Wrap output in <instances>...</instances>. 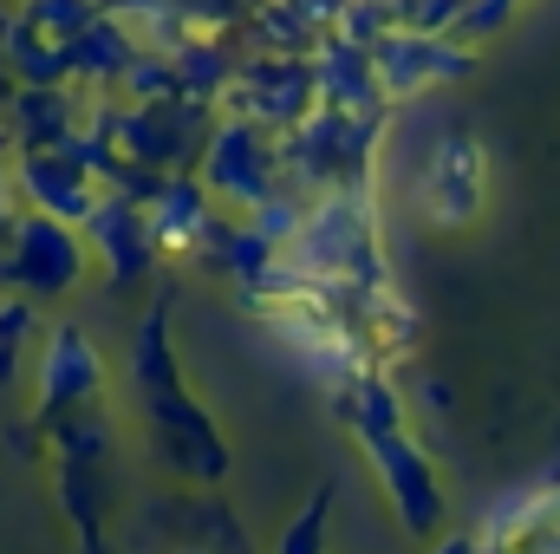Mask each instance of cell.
Here are the masks:
<instances>
[{"label":"cell","instance_id":"obj_1","mask_svg":"<svg viewBox=\"0 0 560 554\" xmlns=\"http://www.w3.org/2000/svg\"><path fill=\"white\" fill-rule=\"evenodd\" d=\"M131 379H138L143 417H150V443L163 450L170 470L183 476H222V437L209 412L183 392V372L170 359V339H163V313H150L138 326V353H131Z\"/></svg>","mask_w":560,"mask_h":554},{"label":"cell","instance_id":"obj_4","mask_svg":"<svg viewBox=\"0 0 560 554\" xmlns=\"http://www.w3.org/2000/svg\"><path fill=\"white\" fill-rule=\"evenodd\" d=\"M98 392H105V359H98L92 333L72 326V320L46 326L39 359H33V399H39V417L59 424V417H72V412H92Z\"/></svg>","mask_w":560,"mask_h":554},{"label":"cell","instance_id":"obj_5","mask_svg":"<svg viewBox=\"0 0 560 554\" xmlns=\"http://www.w3.org/2000/svg\"><path fill=\"white\" fill-rule=\"evenodd\" d=\"M13 189L26 196V209L59 216V222H72V229H79V222L92 216V203L105 196L98 176H92V163H85L72 143H26L20 163H13Z\"/></svg>","mask_w":560,"mask_h":554},{"label":"cell","instance_id":"obj_10","mask_svg":"<svg viewBox=\"0 0 560 554\" xmlns=\"http://www.w3.org/2000/svg\"><path fill=\"white\" fill-rule=\"evenodd\" d=\"M436 554H495V549H489V542H476V535H443Z\"/></svg>","mask_w":560,"mask_h":554},{"label":"cell","instance_id":"obj_3","mask_svg":"<svg viewBox=\"0 0 560 554\" xmlns=\"http://www.w3.org/2000/svg\"><path fill=\"white\" fill-rule=\"evenodd\" d=\"M359 443H365V457H372V476H378V489L392 496V509H398V522L405 529H443V476H436V463L418 450V437H411V424L405 417H392V424H372V430H359Z\"/></svg>","mask_w":560,"mask_h":554},{"label":"cell","instance_id":"obj_6","mask_svg":"<svg viewBox=\"0 0 560 554\" xmlns=\"http://www.w3.org/2000/svg\"><path fill=\"white\" fill-rule=\"evenodd\" d=\"M423 216L436 222V229H463L476 209H482V189H489V176H482V150L469 138H450L430 150V163H423Z\"/></svg>","mask_w":560,"mask_h":554},{"label":"cell","instance_id":"obj_11","mask_svg":"<svg viewBox=\"0 0 560 554\" xmlns=\"http://www.w3.org/2000/svg\"><path fill=\"white\" fill-rule=\"evenodd\" d=\"M79 554H105V549H98V542H85V549H79Z\"/></svg>","mask_w":560,"mask_h":554},{"label":"cell","instance_id":"obj_7","mask_svg":"<svg viewBox=\"0 0 560 554\" xmlns=\"http://www.w3.org/2000/svg\"><path fill=\"white\" fill-rule=\"evenodd\" d=\"M79 235H85L92 262L105 268V280L143 275V268H150V255H156L143 209H138V203H125V196H98V203H92V216L79 222Z\"/></svg>","mask_w":560,"mask_h":554},{"label":"cell","instance_id":"obj_8","mask_svg":"<svg viewBox=\"0 0 560 554\" xmlns=\"http://www.w3.org/2000/svg\"><path fill=\"white\" fill-rule=\"evenodd\" d=\"M209 189L235 196V203H261L268 196V150L255 131H222L209 150Z\"/></svg>","mask_w":560,"mask_h":554},{"label":"cell","instance_id":"obj_2","mask_svg":"<svg viewBox=\"0 0 560 554\" xmlns=\"http://www.w3.org/2000/svg\"><path fill=\"white\" fill-rule=\"evenodd\" d=\"M85 275H92V249H85V235L72 222L39 216V209L7 222V235H0V287L13 300H59Z\"/></svg>","mask_w":560,"mask_h":554},{"label":"cell","instance_id":"obj_9","mask_svg":"<svg viewBox=\"0 0 560 554\" xmlns=\"http://www.w3.org/2000/svg\"><path fill=\"white\" fill-rule=\"evenodd\" d=\"M280 554H326V496H319L306 516H293V529H287Z\"/></svg>","mask_w":560,"mask_h":554}]
</instances>
